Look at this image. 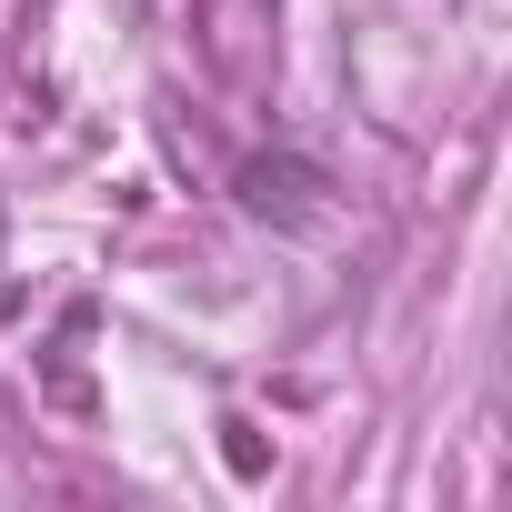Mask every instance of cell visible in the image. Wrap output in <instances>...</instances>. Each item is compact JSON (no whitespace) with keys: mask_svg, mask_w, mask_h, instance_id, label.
Here are the masks:
<instances>
[]
</instances>
